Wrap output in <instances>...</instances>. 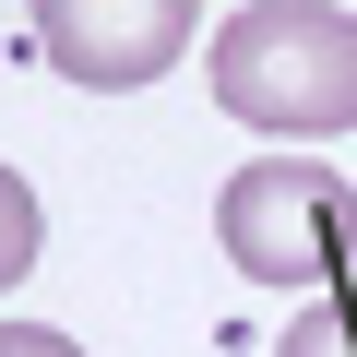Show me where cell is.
Returning <instances> with one entry per match:
<instances>
[{"instance_id": "cell-5", "label": "cell", "mask_w": 357, "mask_h": 357, "mask_svg": "<svg viewBox=\"0 0 357 357\" xmlns=\"http://www.w3.org/2000/svg\"><path fill=\"white\" fill-rule=\"evenodd\" d=\"M36 238H48V215H36V191L13 167H0V298H13L24 274H36Z\"/></svg>"}, {"instance_id": "cell-4", "label": "cell", "mask_w": 357, "mask_h": 357, "mask_svg": "<svg viewBox=\"0 0 357 357\" xmlns=\"http://www.w3.org/2000/svg\"><path fill=\"white\" fill-rule=\"evenodd\" d=\"M274 357H357V274H345L333 298H310V310L274 333Z\"/></svg>"}, {"instance_id": "cell-6", "label": "cell", "mask_w": 357, "mask_h": 357, "mask_svg": "<svg viewBox=\"0 0 357 357\" xmlns=\"http://www.w3.org/2000/svg\"><path fill=\"white\" fill-rule=\"evenodd\" d=\"M0 357H84V345L48 333V321H0Z\"/></svg>"}, {"instance_id": "cell-1", "label": "cell", "mask_w": 357, "mask_h": 357, "mask_svg": "<svg viewBox=\"0 0 357 357\" xmlns=\"http://www.w3.org/2000/svg\"><path fill=\"white\" fill-rule=\"evenodd\" d=\"M215 107L310 143V131H357V13L333 0H250L215 36Z\"/></svg>"}, {"instance_id": "cell-2", "label": "cell", "mask_w": 357, "mask_h": 357, "mask_svg": "<svg viewBox=\"0 0 357 357\" xmlns=\"http://www.w3.org/2000/svg\"><path fill=\"white\" fill-rule=\"evenodd\" d=\"M215 238L250 286H345L357 274V191L321 155H262L215 191Z\"/></svg>"}, {"instance_id": "cell-3", "label": "cell", "mask_w": 357, "mask_h": 357, "mask_svg": "<svg viewBox=\"0 0 357 357\" xmlns=\"http://www.w3.org/2000/svg\"><path fill=\"white\" fill-rule=\"evenodd\" d=\"M36 48L84 96H143L191 48V0H36Z\"/></svg>"}]
</instances>
